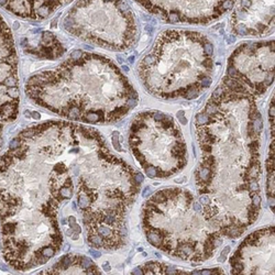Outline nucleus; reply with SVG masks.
<instances>
[{
	"label": "nucleus",
	"mask_w": 275,
	"mask_h": 275,
	"mask_svg": "<svg viewBox=\"0 0 275 275\" xmlns=\"http://www.w3.org/2000/svg\"><path fill=\"white\" fill-rule=\"evenodd\" d=\"M89 253L92 254L94 258H100V255H101V253H100L99 251L94 250V249H90V250H89Z\"/></svg>",
	"instance_id": "nucleus-27"
},
{
	"label": "nucleus",
	"mask_w": 275,
	"mask_h": 275,
	"mask_svg": "<svg viewBox=\"0 0 275 275\" xmlns=\"http://www.w3.org/2000/svg\"><path fill=\"white\" fill-rule=\"evenodd\" d=\"M112 143H113V147H114V150L121 151V145H120L119 143V132H118V131H114V132H113Z\"/></svg>",
	"instance_id": "nucleus-16"
},
{
	"label": "nucleus",
	"mask_w": 275,
	"mask_h": 275,
	"mask_svg": "<svg viewBox=\"0 0 275 275\" xmlns=\"http://www.w3.org/2000/svg\"><path fill=\"white\" fill-rule=\"evenodd\" d=\"M25 117H27V118H30V117H31V114H30V111H25Z\"/></svg>",
	"instance_id": "nucleus-36"
},
{
	"label": "nucleus",
	"mask_w": 275,
	"mask_h": 275,
	"mask_svg": "<svg viewBox=\"0 0 275 275\" xmlns=\"http://www.w3.org/2000/svg\"><path fill=\"white\" fill-rule=\"evenodd\" d=\"M0 268H1V270H3V271H7V270H8V268H6V265H5V264H1V265H0Z\"/></svg>",
	"instance_id": "nucleus-34"
},
{
	"label": "nucleus",
	"mask_w": 275,
	"mask_h": 275,
	"mask_svg": "<svg viewBox=\"0 0 275 275\" xmlns=\"http://www.w3.org/2000/svg\"><path fill=\"white\" fill-rule=\"evenodd\" d=\"M21 45L29 54H33L35 56H39L41 58H48V60L58 58L65 52L63 45L60 43L56 36L49 31H44L41 33L39 44L36 45V48L25 43H22Z\"/></svg>",
	"instance_id": "nucleus-9"
},
{
	"label": "nucleus",
	"mask_w": 275,
	"mask_h": 275,
	"mask_svg": "<svg viewBox=\"0 0 275 275\" xmlns=\"http://www.w3.org/2000/svg\"><path fill=\"white\" fill-rule=\"evenodd\" d=\"M29 98L71 120L105 123L122 118L128 101L138 98L133 86L106 57L76 50L64 63L29 78Z\"/></svg>",
	"instance_id": "nucleus-1"
},
{
	"label": "nucleus",
	"mask_w": 275,
	"mask_h": 275,
	"mask_svg": "<svg viewBox=\"0 0 275 275\" xmlns=\"http://www.w3.org/2000/svg\"><path fill=\"white\" fill-rule=\"evenodd\" d=\"M193 208H194L195 211H200L203 209V207H201V205H200L199 201H194L193 203Z\"/></svg>",
	"instance_id": "nucleus-25"
},
{
	"label": "nucleus",
	"mask_w": 275,
	"mask_h": 275,
	"mask_svg": "<svg viewBox=\"0 0 275 275\" xmlns=\"http://www.w3.org/2000/svg\"><path fill=\"white\" fill-rule=\"evenodd\" d=\"M151 193H152V191H151V188L150 187H145L144 189H143V193H142V196L143 197H149L150 195H151Z\"/></svg>",
	"instance_id": "nucleus-26"
},
{
	"label": "nucleus",
	"mask_w": 275,
	"mask_h": 275,
	"mask_svg": "<svg viewBox=\"0 0 275 275\" xmlns=\"http://www.w3.org/2000/svg\"><path fill=\"white\" fill-rule=\"evenodd\" d=\"M73 0H0V7L22 19L41 21Z\"/></svg>",
	"instance_id": "nucleus-8"
},
{
	"label": "nucleus",
	"mask_w": 275,
	"mask_h": 275,
	"mask_svg": "<svg viewBox=\"0 0 275 275\" xmlns=\"http://www.w3.org/2000/svg\"><path fill=\"white\" fill-rule=\"evenodd\" d=\"M63 27L77 37L111 50L128 49L136 39L134 14L123 0H77Z\"/></svg>",
	"instance_id": "nucleus-3"
},
{
	"label": "nucleus",
	"mask_w": 275,
	"mask_h": 275,
	"mask_svg": "<svg viewBox=\"0 0 275 275\" xmlns=\"http://www.w3.org/2000/svg\"><path fill=\"white\" fill-rule=\"evenodd\" d=\"M18 57L11 30L0 15V134L19 113Z\"/></svg>",
	"instance_id": "nucleus-6"
},
{
	"label": "nucleus",
	"mask_w": 275,
	"mask_h": 275,
	"mask_svg": "<svg viewBox=\"0 0 275 275\" xmlns=\"http://www.w3.org/2000/svg\"><path fill=\"white\" fill-rule=\"evenodd\" d=\"M104 270H105L106 272H109V271L111 270V266L109 265V262H105V263H104Z\"/></svg>",
	"instance_id": "nucleus-29"
},
{
	"label": "nucleus",
	"mask_w": 275,
	"mask_h": 275,
	"mask_svg": "<svg viewBox=\"0 0 275 275\" xmlns=\"http://www.w3.org/2000/svg\"><path fill=\"white\" fill-rule=\"evenodd\" d=\"M199 203H203L204 205H209L210 200H209L208 196H206V195H200V197H199Z\"/></svg>",
	"instance_id": "nucleus-24"
},
{
	"label": "nucleus",
	"mask_w": 275,
	"mask_h": 275,
	"mask_svg": "<svg viewBox=\"0 0 275 275\" xmlns=\"http://www.w3.org/2000/svg\"><path fill=\"white\" fill-rule=\"evenodd\" d=\"M31 117H32L33 119H36V120H39V119H40V118H41V116H40V113H39V112H35V111H34V112H32V114H31Z\"/></svg>",
	"instance_id": "nucleus-30"
},
{
	"label": "nucleus",
	"mask_w": 275,
	"mask_h": 275,
	"mask_svg": "<svg viewBox=\"0 0 275 275\" xmlns=\"http://www.w3.org/2000/svg\"><path fill=\"white\" fill-rule=\"evenodd\" d=\"M229 251H230V247L228 246V247H226L225 249H223V251L221 252V254H223V255H227V253H228Z\"/></svg>",
	"instance_id": "nucleus-32"
},
{
	"label": "nucleus",
	"mask_w": 275,
	"mask_h": 275,
	"mask_svg": "<svg viewBox=\"0 0 275 275\" xmlns=\"http://www.w3.org/2000/svg\"><path fill=\"white\" fill-rule=\"evenodd\" d=\"M209 120L208 114L205 111H200L196 114V126H205Z\"/></svg>",
	"instance_id": "nucleus-14"
},
{
	"label": "nucleus",
	"mask_w": 275,
	"mask_h": 275,
	"mask_svg": "<svg viewBox=\"0 0 275 275\" xmlns=\"http://www.w3.org/2000/svg\"><path fill=\"white\" fill-rule=\"evenodd\" d=\"M248 185V189L251 191L252 194L253 193H259V191H260V186H259V184H258V182L255 181V179H250L249 182L247 183Z\"/></svg>",
	"instance_id": "nucleus-15"
},
{
	"label": "nucleus",
	"mask_w": 275,
	"mask_h": 275,
	"mask_svg": "<svg viewBox=\"0 0 275 275\" xmlns=\"http://www.w3.org/2000/svg\"><path fill=\"white\" fill-rule=\"evenodd\" d=\"M68 248H70V246H68V244H65V247H64V251H67V250H68Z\"/></svg>",
	"instance_id": "nucleus-37"
},
{
	"label": "nucleus",
	"mask_w": 275,
	"mask_h": 275,
	"mask_svg": "<svg viewBox=\"0 0 275 275\" xmlns=\"http://www.w3.org/2000/svg\"><path fill=\"white\" fill-rule=\"evenodd\" d=\"M195 253L194 251V247L193 244H189V243H182L179 247H177V251H176V255L179 256L181 259H189L191 256H193Z\"/></svg>",
	"instance_id": "nucleus-10"
},
{
	"label": "nucleus",
	"mask_w": 275,
	"mask_h": 275,
	"mask_svg": "<svg viewBox=\"0 0 275 275\" xmlns=\"http://www.w3.org/2000/svg\"><path fill=\"white\" fill-rule=\"evenodd\" d=\"M163 273H164V274H178V271H177L176 266H174V265H167L166 268L163 270Z\"/></svg>",
	"instance_id": "nucleus-19"
},
{
	"label": "nucleus",
	"mask_w": 275,
	"mask_h": 275,
	"mask_svg": "<svg viewBox=\"0 0 275 275\" xmlns=\"http://www.w3.org/2000/svg\"><path fill=\"white\" fill-rule=\"evenodd\" d=\"M20 143H21V141H20V139H19V136H17V138H14L12 141H10V143H9V150H13V149H17L19 145H20Z\"/></svg>",
	"instance_id": "nucleus-20"
},
{
	"label": "nucleus",
	"mask_w": 275,
	"mask_h": 275,
	"mask_svg": "<svg viewBox=\"0 0 275 275\" xmlns=\"http://www.w3.org/2000/svg\"><path fill=\"white\" fill-rule=\"evenodd\" d=\"M212 54V44L200 33L167 30L141 61L139 74L147 89L160 98L195 99L211 74Z\"/></svg>",
	"instance_id": "nucleus-2"
},
{
	"label": "nucleus",
	"mask_w": 275,
	"mask_h": 275,
	"mask_svg": "<svg viewBox=\"0 0 275 275\" xmlns=\"http://www.w3.org/2000/svg\"><path fill=\"white\" fill-rule=\"evenodd\" d=\"M176 117L178 118V120L181 121V123H183V124H186L187 123V119L185 118V116H184V111L183 110H181V111H178L176 114Z\"/></svg>",
	"instance_id": "nucleus-23"
},
{
	"label": "nucleus",
	"mask_w": 275,
	"mask_h": 275,
	"mask_svg": "<svg viewBox=\"0 0 275 275\" xmlns=\"http://www.w3.org/2000/svg\"><path fill=\"white\" fill-rule=\"evenodd\" d=\"M88 241H89L90 244H92L96 248L104 247V239L97 232L88 233Z\"/></svg>",
	"instance_id": "nucleus-13"
},
{
	"label": "nucleus",
	"mask_w": 275,
	"mask_h": 275,
	"mask_svg": "<svg viewBox=\"0 0 275 275\" xmlns=\"http://www.w3.org/2000/svg\"><path fill=\"white\" fill-rule=\"evenodd\" d=\"M251 200H252V205H254L256 208H260V205H261V197L256 194V193H253L251 195Z\"/></svg>",
	"instance_id": "nucleus-18"
},
{
	"label": "nucleus",
	"mask_w": 275,
	"mask_h": 275,
	"mask_svg": "<svg viewBox=\"0 0 275 275\" xmlns=\"http://www.w3.org/2000/svg\"><path fill=\"white\" fill-rule=\"evenodd\" d=\"M72 208H73V210H76L77 208H76V203H72Z\"/></svg>",
	"instance_id": "nucleus-35"
},
{
	"label": "nucleus",
	"mask_w": 275,
	"mask_h": 275,
	"mask_svg": "<svg viewBox=\"0 0 275 275\" xmlns=\"http://www.w3.org/2000/svg\"><path fill=\"white\" fill-rule=\"evenodd\" d=\"M268 204L270 206H274V197H268Z\"/></svg>",
	"instance_id": "nucleus-33"
},
{
	"label": "nucleus",
	"mask_w": 275,
	"mask_h": 275,
	"mask_svg": "<svg viewBox=\"0 0 275 275\" xmlns=\"http://www.w3.org/2000/svg\"><path fill=\"white\" fill-rule=\"evenodd\" d=\"M147 237H148V240L150 241V243H152V244L155 246V247L159 248L163 244L164 238L162 237L161 233L151 230V231H148V232H147Z\"/></svg>",
	"instance_id": "nucleus-11"
},
{
	"label": "nucleus",
	"mask_w": 275,
	"mask_h": 275,
	"mask_svg": "<svg viewBox=\"0 0 275 275\" xmlns=\"http://www.w3.org/2000/svg\"><path fill=\"white\" fill-rule=\"evenodd\" d=\"M62 225H66V219H62Z\"/></svg>",
	"instance_id": "nucleus-38"
},
{
	"label": "nucleus",
	"mask_w": 275,
	"mask_h": 275,
	"mask_svg": "<svg viewBox=\"0 0 275 275\" xmlns=\"http://www.w3.org/2000/svg\"><path fill=\"white\" fill-rule=\"evenodd\" d=\"M239 36H261L274 30V0H238L231 15Z\"/></svg>",
	"instance_id": "nucleus-7"
},
{
	"label": "nucleus",
	"mask_w": 275,
	"mask_h": 275,
	"mask_svg": "<svg viewBox=\"0 0 275 275\" xmlns=\"http://www.w3.org/2000/svg\"><path fill=\"white\" fill-rule=\"evenodd\" d=\"M132 274H136V275H138V274H143V271H142L140 268H135L133 271H132Z\"/></svg>",
	"instance_id": "nucleus-28"
},
{
	"label": "nucleus",
	"mask_w": 275,
	"mask_h": 275,
	"mask_svg": "<svg viewBox=\"0 0 275 275\" xmlns=\"http://www.w3.org/2000/svg\"><path fill=\"white\" fill-rule=\"evenodd\" d=\"M123 70H124V72H128V71H129V68H128L127 66H123Z\"/></svg>",
	"instance_id": "nucleus-39"
},
{
	"label": "nucleus",
	"mask_w": 275,
	"mask_h": 275,
	"mask_svg": "<svg viewBox=\"0 0 275 275\" xmlns=\"http://www.w3.org/2000/svg\"><path fill=\"white\" fill-rule=\"evenodd\" d=\"M150 13L169 23L206 24L220 18L236 0H134Z\"/></svg>",
	"instance_id": "nucleus-5"
},
{
	"label": "nucleus",
	"mask_w": 275,
	"mask_h": 275,
	"mask_svg": "<svg viewBox=\"0 0 275 275\" xmlns=\"http://www.w3.org/2000/svg\"><path fill=\"white\" fill-rule=\"evenodd\" d=\"M73 189L74 187L72 186H66V185H63L58 188V197L61 198V200H64V199H70V198L73 196Z\"/></svg>",
	"instance_id": "nucleus-12"
},
{
	"label": "nucleus",
	"mask_w": 275,
	"mask_h": 275,
	"mask_svg": "<svg viewBox=\"0 0 275 275\" xmlns=\"http://www.w3.org/2000/svg\"><path fill=\"white\" fill-rule=\"evenodd\" d=\"M145 173H147V175H148L149 177H151V178H154V177H156L157 174H159L157 169H156V167H154V166H148V167H145Z\"/></svg>",
	"instance_id": "nucleus-17"
},
{
	"label": "nucleus",
	"mask_w": 275,
	"mask_h": 275,
	"mask_svg": "<svg viewBox=\"0 0 275 275\" xmlns=\"http://www.w3.org/2000/svg\"><path fill=\"white\" fill-rule=\"evenodd\" d=\"M200 148H201V151L204 152L205 154H206V153H211L212 151L211 144H206V143H204V144H200Z\"/></svg>",
	"instance_id": "nucleus-21"
},
{
	"label": "nucleus",
	"mask_w": 275,
	"mask_h": 275,
	"mask_svg": "<svg viewBox=\"0 0 275 275\" xmlns=\"http://www.w3.org/2000/svg\"><path fill=\"white\" fill-rule=\"evenodd\" d=\"M227 74L254 96L262 95L274 82V42L242 44L229 58Z\"/></svg>",
	"instance_id": "nucleus-4"
},
{
	"label": "nucleus",
	"mask_w": 275,
	"mask_h": 275,
	"mask_svg": "<svg viewBox=\"0 0 275 275\" xmlns=\"http://www.w3.org/2000/svg\"><path fill=\"white\" fill-rule=\"evenodd\" d=\"M226 258H227V255H223V254H221V255H220V256L218 258V261L220 262V263H222V262L226 261Z\"/></svg>",
	"instance_id": "nucleus-31"
},
{
	"label": "nucleus",
	"mask_w": 275,
	"mask_h": 275,
	"mask_svg": "<svg viewBox=\"0 0 275 275\" xmlns=\"http://www.w3.org/2000/svg\"><path fill=\"white\" fill-rule=\"evenodd\" d=\"M133 179H134V182H135L136 185H140V184L144 181V176L142 175L141 173H136V174L133 176Z\"/></svg>",
	"instance_id": "nucleus-22"
}]
</instances>
